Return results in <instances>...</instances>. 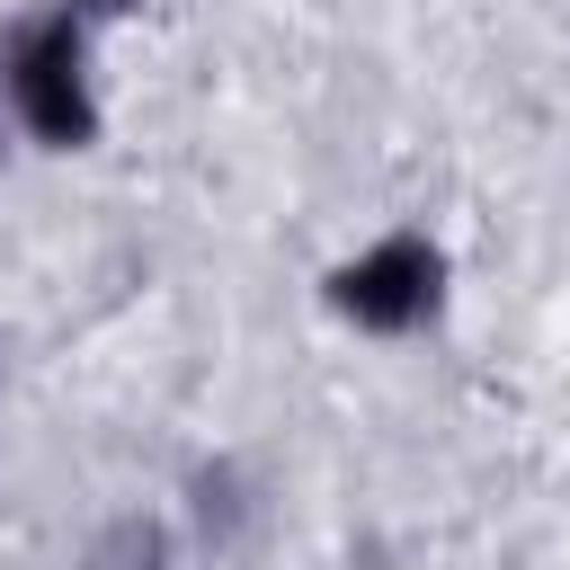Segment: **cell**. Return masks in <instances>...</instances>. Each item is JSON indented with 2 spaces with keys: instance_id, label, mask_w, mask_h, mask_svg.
Instances as JSON below:
<instances>
[{
  "instance_id": "6da1fadb",
  "label": "cell",
  "mask_w": 570,
  "mask_h": 570,
  "mask_svg": "<svg viewBox=\"0 0 570 570\" xmlns=\"http://www.w3.org/2000/svg\"><path fill=\"white\" fill-rule=\"evenodd\" d=\"M0 98L9 125L45 151H89L107 107H98V62H89V18L71 0L27 9L0 27Z\"/></svg>"
},
{
  "instance_id": "7a4b0ae2",
  "label": "cell",
  "mask_w": 570,
  "mask_h": 570,
  "mask_svg": "<svg viewBox=\"0 0 570 570\" xmlns=\"http://www.w3.org/2000/svg\"><path fill=\"white\" fill-rule=\"evenodd\" d=\"M445 285H454L445 249L401 223V232H374L365 249H347L321 294H330V312H338L347 330H365V338H410V330H428V321L445 312Z\"/></svg>"
},
{
  "instance_id": "3957f363",
  "label": "cell",
  "mask_w": 570,
  "mask_h": 570,
  "mask_svg": "<svg viewBox=\"0 0 570 570\" xmlns=\"http://www.w3.org/2000/svg\"><path fill=\"white\" fill-rule=\"evenodd\" d=\"M71 9H80V18H89V27H98V18H134V9H142V0H71Z\"/></svg>"
},
{
  "instance_id": "277c9868",
  "label": "cell",
  "mask_w": 570,
  "mask_h": 570,
  "mask_svg": "<svg viewBox=\"0 0 570 570\" xmlns=\"http://www.w3.org/2000/svg\"><path fill=\"white\" fill-rule=\"evenodd\" d=\"M9 134H18V125H9V98H0V142H9Z\"/></svg>"
}]
</instances>
